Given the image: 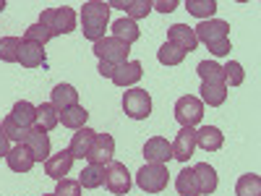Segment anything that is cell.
I'll use <instances>...</instances> for the list:
<instances>
[{
  "label": "cell",
  "mask_w": 261,
  "mask_h": 196,
  "mask_svg": "<svg viewBox=\"0 0 261 196\" xmlns=\"http://www.w3.org/2000/svg\"><path fill=\"white\" fill-rule=\"evenodd\" d=\"M6 160H8V167H11L13 173H29V170L34 167V157H32V152H29L27 144L11 146V152L6 155Z\"/></svg>",
  "instance_id": "17"
},
{
  "label": "cell",
  "mask_w": 261,
  "mask_h": 196,
  "mask_svg": "<svg viewBox=\"0 0 261 196\" xmlns=\"http://www.w3.org/2000/svg\"><path fill=\"white\" fill-rule=\"evenodd\" d=\"M39 24L45 27L53 37H60V34H71L76 29V11L68 8V6H60V8H47L42 11L39 16Z\"/></svg>",
  "instance_id": "3"
},
{
  "label": "cell",
  "mask_w": 261,
  "mask_h": 196,
  "mask_svg": "<svg viewBox=\"0 0 261 196\" xmlns=\"http://www.w3.org/2000/svg\"><path fill=\"white\" fill-rule=\"evenodd\" d=\"M235 193L238 196H261V178L256 173H248V176H241L235 183Z\"/></svg>",
  "instance_id": "30"
},
{
  "label": "cell",
  "mask_w": 261,
  "mask_h": 196,
  "mask_svg": "<svg viewBox=\"0 0 261 196\" xmlns=\"http://www.w3.org/2000/svg\"><path fill=\"white\" fill-rule=\"evenodd\" d=\"M193 176H196V183H199V193L201 196H209L217 191V173L209 162H199L193 167Z\"/></svg>",
  "instance_id": "19"
},
{
  "label": "cell",
  "mask_w": 261,
  "mask_h": 196,
  "mask_svg": "<svg viewBox=\"0 0 261 196\" xmlns=\"http://www.w3.org/2000/svg\"><path fill=\"white\" fill-rule=\"evenodd\" d=\"M55 196H81V183L71 181V178H63V181H58Z\"/></svg>",
  "instance_id": "38"
},
{
  "label": "cell",
  "mask_w": 261,
  "mask_h": 196,
  "mask_svg": "<svg viewBox=\"0 0 261 196\" xmlns=\"http://www.w3.org/2000/svg\"><path fill=\"white\" fill-rule=\"evenodd\" d=\"M18 63L24 65V68H39V65H47L45 47H42V45H34V42L21 39V47H18Z\"/></svg>",
  "instance_id": "15"
},
{
  "label": "cell",
  "mask_w": 261,
  "mask_h": 196,
  "mask_svg": "<svg viewBox=\"0 0 261 196\" xmlns=\"http://www.w3.org/2000/svg\"><path fill=\"white\" fill-rule=\"evenodd\" d=\"M144 157L146 162H154V165H167L172 160V144L162 136H154L144 144Z\"/></svg>",
  "instance_id": "12"
},
{
  "label": "cell",
  "mask_w": 261,
  "mask_h": 196,
  "mask_svg": "<svg viewBox=\"0 0 261 196\" xmlns=\"http://www.w3.org/2000/svg\"><path fill=\"white\" fill-rule=\"evenodd\" d=\"M123 110L128 118L134 120H144L151 115V97L146 89H128L123 94Z\"/></svg>",
  "instance_id": "6"
},
{
  "label": "cell",
  "mask_w": 261,
  "mask_h": 196,
  "mask_svg": "<svg viewBox=\"0 0 261 196\" xmlns=\"http://www.w3.org/2000/svg\"><path fill=\"white\" fill-rule=\"evenodd\" d=\"M24 144L29 146L34 162H45L50 157V136H47V131L42 126H32L29 128V136H27Z\"/></svg>",
  "instance_id": "10"
},
{
  "label": "cell",
  "mask_w": 261,
  "mask_h": 196,
  "mask_svg": "<svg viewBox=\"0 0 261 196\" xmlns=\"http://www.w3.org/2000/svg\"><path fill=\"white\" fill-rule=\"evenodd\" d=\"M222 144H225V136L217 126H201L196 131V146H201L204 152H217L222 149Z\"/></svg>",
  "instance_id": "18"
},
{
  "label": "cell",
  "mask_w": 261,
  "mask_h": 196,
  "mask_svg": "<svg viewBox=\"0 0 261 196\" xmlns=\"http://www.w3.org/2000/svg\"><path fill=\"white\" fill-rule=\"evenodd\" d=\"M167 42H170V45H175V47H180L186 55L191 50H196V45H199L193 27H188V24H172L167 29Z\"/></svg>",
  "instance_id": "11"
},
{
  "label": "cell",
  "mask_w": 261,
  "mask_h": 196,
  "mask_svg": "<svg viewBox=\"0 0 261 196\" xmlns=\"http://www.w3.org/2000/svg\"><path fill=\"white\" fill-rule=\"evenodd\" d=\"M193 32H196V39L204 42V45L212 50V55H227L232 50V45H230V24L227 21L209 18V21H201Z\"/></svg>",
  "instance_id": "1"
},
{
  "label": "cell",
  "mask_w": 261,
  "mask_h": 196,
  "mask_svg": "<svg viewBox=\"0 0 261 196\" xmlns=\"http://www.w3.org/2000/svg\"><path fill=\"white\" fill-rule=\"evenodd\" d=\"M3 131H6V136H8L11 141H16V144H24V141H27V136H29V128L16 126L11 118H6V120H3Z\"/></svg>",
  "instance_id": "37"
},
{
  "label": "cell",
  "mask_w": 261,
  "mask_h": 196,
  "mask_svg": "<svg viewBox=\"0 0 261 196\" xmlns=\"http://www.w3.org/2000/svg\"><path fill=\"white\" fill-rule=\"evenodd\" d=\"M11 152V139L6 136V131H3V123H0V157H6Z\"/></svg>",
  "instance_id": "40"
},
{
  "label": "cell",
  "mask_w": 261,
  "mask_h": 196,
  "mask_svg": "<svg viewBox=\"0 0 261 196\" xmlns=\"http://www.w3.org/2000/svg\"><path fill=\"white\" fill-rule=\"evenodd\" d=\"M201 100L209 107H220L227 100V84H201Z\"/></svg>",
  "instance_id": "26"
},
{
  "label": "cell",
  "mask_w": 261,
  "mask_h": 196,
  "mask_svg": "<svg viewBox=\"0 0 261 196\" xmlns=\"http://www.w3.org/2000/svg\"><path fill=\"white\" fill-rule=\"evenodd\" d=\"M222 74H225V84H230V86H241L246 81V71L238 60H230L227 65H222Z\"/></svg>",
  "instance_id": "35"
},
{
  "label": "cell",
  "mask_w": 261,
  "mask_h": 196,
  "mask_svg": "<svg viewBox=\"0 0 261 196\" xmlns=\"http://www.w3.org/2000/svg\"><path fill=\"white\" fill-rule=\"evenodd\" d=\"M196 74L201 76V84H225V74H222V65L214 63V60H201Z\"/></svg>",
  "instance_id": "25"
},
{
  "label": "cell",
  "mask_w": 261,
  "mask_h": 196,
  "mask_svg": "<svg viewBox=\"0 0 261 196\" xmlns=\"http://www.w3.org/2000/svg\"><path fill=\"white\" fill-rule=\"evenodd\" d=\"M167 181H170V173L165 165H154V162H146L139 173H136V183L141 191L146 193H160L167 188Z\"/></svg>",
  "instance_id": "4"
},
{
  "label": "cell",
  "mask_w": 261,
  "mask_h": 196,
  "mask_svg": "<svg viewBox=\"0 0 261 196\" xmlns=\"http://www.w3.org/2000/svg\"><path fill=\"white\" fill-rule=\"evenodd\" d=\"M113 6H115V8H123L130 21L144 18V16H149V11H151L149 0H125V3H110V8H113Z\"/></svg>",
  "instance_id": "28"
},
{
  "label": "cell",
  "mask_w": 261,
  "mask_h": 196,
  "mask_svg": "<svg viewBox=\"0 0 261 196\" xmlns=\"http://www.w3.org/2000/svg\"><path fill=\"white\" fill-rule=\"evenodd\" d=\"M6 8V0H0V11H3Z\"/></svg>",
  "instance_id": "42"
},
{
  "label": "cell",
  "mask_w": 261,
  "mask_h": 196,
  "mask_svg": "<svg viewBox=\"0 0 261 196\" xmlns=\"http://www.w3.org/2000/svg\"><path fill=\"white\" fill-rule=\"evenodd\" d=\"M105 186H107V191L115 193V196L128 193L130 191V173H128V167L123 162H115V160L107 162L105 165Z\"/></svg>",
  "instance_id": "8"
},
{
  "label": "cell",
  "mask_w": 261,
  "mask_h": 196,
  "mask_svg": "<svg viewBox=\"0 0 261 196\" xmlns=\"http://www.w3.org/2000/svg\"><path fill=\"white\" fill-rule=\"evenodd\" d=\"M113 37L120 39V42H125V45H134V42L141 39V29H139L136 21H130L125 16V18H118L115 24H113Z\"/></svg>",
  "instance_id": "22"
},
{
  "label": "cell",
  "mask_w": 261,
  "mask_h": 196,
  "mask_svg": "<svg viewBox=\"0 0 261 196\" xmlns=\"http://www.w3.org/2000/svg\"><path fill=\"white\" fill-rule=\"evenodd\" d=\"M128 53H130V45L115 39V37H102L94 42V55L105 63H113V65H123L128 63Z\"/></svg>",
  "instance_id": "5"
},
{
  "label": "cell",
  "mask_w": 261,
  "mask_h": 196,
  "mask_svg": "<svg viewBox=\"0 0 261 196\" xmlns=\"http://www.w3.org/2000/svg\"><path fill=\"white\" fill-rule=\"evenodd\" d=\"M151 8H157L160 13H170V11L178 8V3L175 0H160V3H151Z\"/></svg>",
  "instance_id": "39"
},
{
  "label": "cell",
  "mask_w": 261,
  "mask_h": 196,
  "mask_svg": "<svg viewBox=\"0 0 261 196\" xmlns=\"http://www.w3.org/2000/svg\"><path fill=\"white\" fill-rule=\"evenodd\" d=\"M73 165V155L71 149H60L58 155H50L45 160V173L53 178V181H63L65 176H68V170Z\"/></svg>",
  "instance_id": "13"
},
{
  "label": "cell",
  "mask_w": 261,
  "mask_h": 196,
  "mask_svg": "<svg viewBox=\"0 0 261 196\" xmlns=\"http://www.w3.org/2000/svg\"><path fill=\"white\" fill-rule=\"evenodd\" d=\"M94 139H97V131L94 128H79L76 134H73V139H71V155H73V160H86V155H89V149H92V144H94Z\"/></svg>",
  "instance_id": "16"
},
{
  "label": "cell",
  "mask_w": 261,
  "mask_h": 196,
  "mask_svg": "<svg viewBox=\"0 0 261 196\" xmlns=\"http://www.w3.org/2000/svg\"><path fill=\"white\" fill-rule=\"evenodd\" d=\"M79 183H81V188H99L105 183V165L84 167L81 176H79Z\"/></svg>",
  "instance_id": "27"
},
{
  "label": "cell",
  "mask_w": 261,
  "mask_h": 196,
  "mask_svg": "<svg viewBox=\"0 0 261 196\" xmlns=\"http://www.w3.org/2000/svg\"><path fill=\"white\" fill-rule=\"evenodd\" d=\"M113 155H115V139L110 134H97L86 160H89V165H107L113 162Z\"/></svg>",
  "instance_id": "9"
},
{
  "label": "cell",
  "mask_w": 261,
  "mask_h": 196,
  "mask_svg": "<svg viewBox=\"0 0 261 196\" xmlns=\"http://www.w3.org/2000/svg\"><path fill=\"white\" fill-rule=\"evenodd\" d=\"M24 39H27V42H34V45H42V47H45L47 42L53 39V34H50V32H47V29H45V27H42L39 21H37V24H32V27L27 29Z\"/></svg>",
  "instance_id": "36"
},
{
  "label": "cell",
  "mask_w": 261,
  "mask_h": 196,
  "mask_svg": "<svg viewBox=\"0 0 261 196\" xmlns=\"http://www.w3.org/2000/svg\"><path fill=\"white\" fill-rule=\"evenodd\" d=\"M193 149H196V131L193 128H180L175 141H172V157L178 162H188L193 157Z\"/></svg>",
  "instance_id": "14"
},
{
  "label": "cell",
  "mask_w": 261,
  "mask_h": 196,
  "mask_svg": "<svg viewBox=\"0 0 261 196\" xmlns=\"http://www.w3.org/2000/svg\"><path fill=\"white\" fill-rule=\"evenodd\" d=\"M58 123H60V120H58V110H55L50 102L37 105V126H42L45 131H53Z\"/></svg>",
  "instance_id": "31"
},
{
  "label": "cell",
  "mask_w": 261,
  "mask_h": 196,
  "mask_svg": "<svg viewBox=\"0 0 261 196\" xmlns=\"http://www.w3.org/2000/svg\"><path fill=\"white\" fill-rule=\"evenodd\" d=\"M204 118V105L199 97L193 94H186L175 102V120L183 126V128H193L196 123H199Z\"/></svg>",
  "instance_id": "7"
},
{
  "label": "cell",
  "mask_w": 261,
  "mask_h": 196,
  "mask_svg": "<svg viewBox=\"0 0 261 196\" xmlns=\"http://www.w3.org/2000/svg\"><path fill=\"white\" fill-rule=\"evenodd\" d=\"M141 76H144L141 63H139V60H128V63H123V65H118V68H115L113 84H118V86H130V84H136Z\"/></svg>",
  "instance_id": "20"
},
{
  "label": "cell",
  "mask_w": 261,
  "mask_h": 196,
  "mask_svg": "<svg viewBox=\"0 0 261 196\" xmlns=\"http://www.w3.org/2000/svg\"><path fill=\"white\" fill-rule=\"evenodd\" d=\"M50 105L55 107L58 113H60V110H68V107L79 105V92L73 89L71 84H58L55 89H53V100H50Z\"/></svg>",
  "instance_id": "21"
},
{
  "label": "cell",
  "mask_w": 261,
  "mask_h": 196,
  "mask_svg": "<svg viewBox=\"0 0 261 196\" xmlns=\"http://www.w3.org/2000/svg\"><path fill=\"white\" fill-rule=\"evenodd\" d=\"M186 8H188V13H193V16H199V18H212L214 16V11H217V3L214 0H186Z\"/></svg>",
  "instance_id": "33"
},
{
  "label": "cell",
  "mask_w": 261,
  "mask_h": 196,
  "mask_svg": "<svg viewBox=\"0 0 261 196\" xmlns=\"http://www.w3.org/2000/svg\"><path fill=\"white\" fill-rule=\"evenodd\" d=\"M115 68H118V65H113V63H105V60H99V74H102L105 79H113V76H115Z\"/></svg>",
  "instance_id": "41"
},
{
  "label": "cell",
  "mask_w": 261,
  "mask_h": 196,
  "mask_svg": "<svg viewBox=\"0 0 261 196\" xmlns=\"http://www.w3.org/2000/svg\"><path fill=\"white\" fill-rule=\"evenodd\" d=\"M42 196H55V193H42Z\"/></svg>",
  "instance_id": "43"
},
{
  "label": "cell",
  "mask_w": 261,
  "mask_h": 196,
  "mask_svg": "<svg viewBox=\"0 0 261 196\" xmlns=\"http://www.w3.org/2000/svg\"><path fill=\"white\" fill-rule=\"evenodd\" d=\"M175 188H178L180 196H201V193H199V183H196V176H193V170H188V167L178 173Z\"/></svg>",
  "instance_id": "29"
},
{
  "label": "cell",
  "mask_w": 261,
  "mask_h": 196,
  "mask_svg": "<svg viewBox=\"0 0 261 196\" xmlns=\"http://www.w3.org/2000/svg\"><path fill=\"white\" fill-rule=\"evenodd\" d=\"M86 118H89V113H86L81 105H73V107H68V110H60V113H58V120H60L65 128H73V131L84 128V126H86Z\"/></svg>",
  "instance_id": "24"
},
{
  "label": "cell",
  "mask_w": 261,
  "mask_h": 196,
  "mask_svg": "<svg viewBox=\"0 0 261 196\" xmlns=\"http://www.w3.org/2000/svg\"><path fill=\"white\" fill-rule=\"evenodd\" d=\"M18 47H21L18 37H3V39H0V60L18 63Z\"/></svg>",
  "instance_id": "34"
},
{
  "label": "cell",
  "mask_w": 261,
  "mask_h": 196,
  "mask_svg": "<svg viewBox=\"0 0 261 196\" xmlns=\"http://www.w3.org/2000/svg\"><path fill=\"white\" fill-rule=\"evenodd\" d=\"M107 18H110V3H102V0H89L81 8V32L86 39H102L105 29H107Z\"/></svg>",
  "instance_id": "2"
},
{
  "label": "cell",
  "mask_w": 261,
  "mask_h": 196,
  "mask_svg": "<svg viewBox=\"0 0 261 196\" xmlns=\"http://www.w3.org/2000/svg\"><path fill=\"white\" fill-rule=\"evenodd\" d=\"M157 60L162 65H180L186 60V53L180 47H175V45H170V42H165V45L157 50Z\"/></svg>",
  "instance_id": "32"
},
{
  "label": "cell",
  "mask_w": 261,
  "mask_h": 196,
  "mask_svg": "<svg viewBox=\"0 0 261 196\" xmlns=\"http://www.w3.org/2000/svg\"><path fill=\"white\" fill-rule=\"evenodd\" d=\"M8 118H11L16 126L32 128V126H37V107H34L32 102H27V100H21V102L13 105V110H11Z\"/></svg>",
  "instance_id": "23"
}]
</instances>
